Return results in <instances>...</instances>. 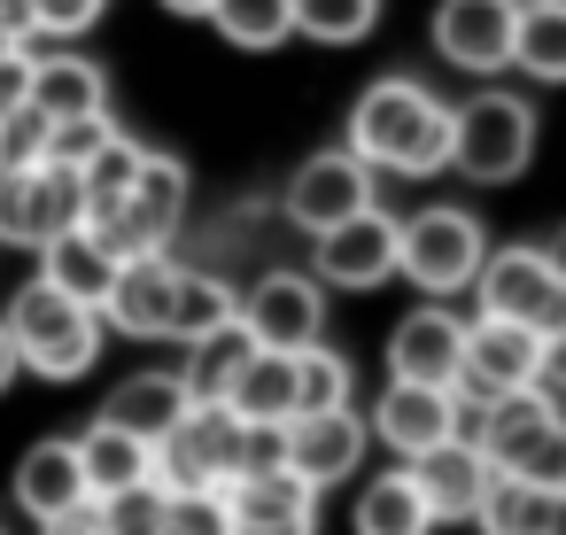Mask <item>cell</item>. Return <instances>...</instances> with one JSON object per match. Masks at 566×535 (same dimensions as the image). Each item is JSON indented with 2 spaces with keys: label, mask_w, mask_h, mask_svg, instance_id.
I'll return each instance as SVG.
<instances>
[{
  "label": "cell",
  "mask_w": 566,
  "mask_h": 535,
  "mask_svg": "<svg viewBox=\"0 0 566 535\" xmlns=\"http://www.w3.org/2000/svg\"><path fill=\"white\" fill-rule=\"evenodd\" d=\"M481 256H489V233H481V218L473 210H458V202H427L419 218H403L396 225V272L419 287V295H465L473 287V272H481Z\"/></svg>",
  "instance_id": "3957f363"
},
{
  "label": "cell",
  "mask_w": 566,
  "mask_h": 535,
  "mask_svg": "<svg viewBox=\"0 0 566 535\" xmlns=\"http://www.w3.org/2000/svg\"><path fill=\"white\" fill-rule=\"evenodd\" d=\"M164 527H171V535H226V496H218V489H195V496H171V512H164Z\"/></svg>",
  "instance_id": "f35d334b"
},
{
  "label": "cell",
  "mask_w": 566,
  "mask_h": 535,
  "mask_svg": "<svg viewBox=\"0 0 566 535\" xmlns=\"http://www.w3.org/2000/svg\"><path fill=\"white\" fill-rule=\"evenodd\" d=\"M78 465H86V496H117V489L148 481V442L117 419H94L78 434Z\"/></svg>",
  "instance_id": "cb8c5ba5"
},
{
  "label": "cell",
  "mask_w": 566,
  "mask_h": 535,
  "mask_svg": "<svg viewBox=\"0 0 566 535\" xmlns=\"http://www.w3.org/2000/svg\"><path fill=\"white\" fill-rule=\"evenodd\" d=\"M0 48H9V40H0Z\"/></svg>",
  "instance_id": "681fc988"
},
{
  "label": "cell",
  "mask_w": 566,
  "mask_h": 535,
  "mask_svg": "<svg viewBox=\"0 0 566 535\" xmlns=\"http://www.w3.org/2000/svg\"><path fill=\"white\" fill-rule=\"evenodd\" d=\"M373 179H380V171L342 140V148L303 156V171L287 179L280 210H287V225H295V233H326V225H342V218H357V210L373 202Z\"/></svg>",
  "instance_id": "52a82bcc"
},
{
  "label": "cell",
  "mask_w": 566,
  "mask_h": 535,
  "mask_svg": "<svg viewBox=\"0 0 566 535\" xmlns=\"http://www.w3.org/2000/svg\"><path fill=\"white\" fill-rule=\"evenodd\" d=\"M241 326L256 334V349H311L326 342V287L311 272H264L241 295Z\"/></svg>",
  "instance_id": "30bf717a"
},
{
  "label": "cell",
  "mask_w": 566,
  "mask_h": 535,
  "mask_svg": "<svg viewBox=\"0 0 566 535\" xmlns=\"http://www.w3.org/2000/svg\"><path fill=\"white\" fill-rule=\"evenodd\" d=\"M140 156H148L140 140L109 133V140H102V148H94V156L78 164V179H86V202H117V195H125V187L140 179Z\"/></svg>",
  "instance_id": "836d02e7"
},
{
  "label": "cell",
  "mask_w": 566,
  "mask_h": 535,
  "mask_svg": "<svg viewBox=\"0 0 566 535\" xmlns=\"http://www.w3.org/2000/svg\"><path fill=\"white\" fill-rule=\"evenodd\" d=\"M86 218V179L71 164H32V171H0V241L40 249L63 225Z\"/></svg>",
  "instance_id": "8992f818"
},
{
  "label": "cell",
  "mask_w": 566,
  "mask_h": 535,
  "mask_svg": "<svg viewBox=\"0 0 566 535\" xmlns=\"http://www.w3.org/2000/svg\"><path fill=\"white\" fill-rule=\"evenodd\" d=\"M0 326H9V342H17V365L40 373V380H78L102 357V311L63 295L55 280H24L17 303L0 311Z\"/></svg>",
  "instance_id": "7a4b0ae2"
},
{
  "label": "cell",
  "mask_w": 566,
  "mask_h": 535,
  "mask_svg": "<svg viewBox=\"0 0 566 535\" xmlns=\"http://www.w3.org/2000/svg\"><path fill=\"white\" fill-rule=\"evenodd\" d=\"M226 403L241 419H295V349H256L226 388Z\"/></svg>",
  "instance_id": "83f0119b"
},
{
  "label": "cell",
  "mask_w": 566,
  "mask_h": 535,
  "mask_svg": "<svg viewBox=\"0 0 566 535\" xmlns=\"http://www.w3.org/2000/svg\"><path fill=\"white\" fill-rule=\"evenodd\" d=\"M458 365H465V318H458V311H442V303L427 295L411 318H396V334H388V380L450 388Z\"/></svg>",
  "instance_id": "9a60e30c"
},
{
  "label": "cell",
  "mask_w": 566,
  "mask_h": 535,
  "mask_svg": "<svg viewBox=\"0 0 566 535\" xmlns=\"http://www.w3.org/2000/svg\"><path fill=\"white\" fill-rule=\"evenodd\" d=\"M32 109H48V125L55 117H86V109H109V78H102V63H86V55H40L32 48V94H24Z\"/></svg>",
  "instance_id": "ffe728a7"
},
{
  "label": "cell",
  "mask_w": 566,
  "mask_h": 535,
  "mask_svg": "<svg viewBox=\"0 0 566 535\" xmlns=\"http://www.w3.org/2000/svg\"><path fill=\"white\" fill-rule=\"evenodd\" d=\"M473 303H481V318H512V326H535V334H558V326H566V280H558L551 256L527 249V241L481 256Z\"/></svg>",
  "instance_id": "5b68a950"
},
{
  "label": "cell",
  "mask_w": 566,
  "mask_h": 535,
  "mask_svg": "<svg viewBox=\"0 0 566 535\" xmlns=\"http://www.w3.org/2000/svg\"><path fill=\"white\" fill-rule=\"evenodd\" d=\"M171 295H179V264L171 249H140L117 264L109 295H102V326L133 334V342H164L171 334Z\"/></svg>",
  "instance_id": "4fadbf2b"
},
{
  "label": "cell",
  "mask_w": 566,
  "mask_h": 535,
  "mask_svg": "<svg viewBox=\"0 0 566 535\" xmlns=\"http://www.w3.org/2000/svg\"><path fill=\"white\" fill-rule=\"evenodd\" d=\"M164 9H171V17H202V9H210V0H164Z\"/></svg>",
  "instance_id": "7dc6e473"
},
{
  "label": "cell",
  "mask_w": 566,
  "mask_h": 535,
  "mask_svg": "<svg viewBox=\"0 0 566 535\" xmlns=\"http://www.w3.org/2000/svg\"><path fill=\"white\" fill-rule=\"evenodd\" d=\"M403 473L419 481V496H427V512H434V527L442 520H473V504H481V489H489V450L481 442H465V434H442V442H427L419 458H403Z\"/></svg>",
  "instance_id": "2e32d148"
},
{
  "label": "cell",
  "mask_w": 566,
  "mask_h": 535,
  "mask_svg": "<svg viewBox=\"0 0 566 535\" xmlns=\"http://www.w3.org/2000/svg\"><path fill=\"white\" fill-rule=\"evenodd\" d=\"M311 280L318 287H380V280H396V218L380 202H365L357 218L311 233Z\"/></svg>",
  "instance_id": "ba28073f"
},
{
  "label": "cell",
  "mask_w": 566,
  "mask_h": 535,
  "mask_svg": "<svg viewBox=\"0 0 566 535\" xmlns=\"http://www.w3.org/2000/svg\"><path fill=\"white\" fill-rule=\"evenodd\" d=\"M551 9H566V0H551Z\"/></svg>",
  "instance_id": "c3c4849f"
},
{
  "label": "cell",
  "mask_w": 566,
  "mask_h": 535,
  "mask_svg": "<svg viewBox=\"0 0 566 535\" xmlns=\"http://www.w3.org/2000/svg\"><path fill=\"white\" fill-rule=\"evenodd\" d=\"M489 465H496V473H520V481H535V489H566V411H551V419L520 427L512 442H496Z\"/></svg>",
  "instance_id": "4316f807"
},
{
  "label": "cell",
  "mask_w": 566,
  "mask_h": 535,
  "mask_svg": "<svg viewBox=\"0 0 566 535\" xmlns=\"http://www.w3.org/2000/svg\"><path fill=\"white\" fill-rule=\"evenodd\" d=\"M543 388H551V396H566V326H558V334H543Z\"/></svg>",
  "instance_id": "ee69618b"
},
{
  "label": "cell",
  "mask_w": 566,
  "mask_h": 535,
  "mask_svg": "<svg viewBox=\"0 0 566 535\" xmlns=\"http://www.w3.org/2000/svg\"><path fill=\"white\" fill-rule=\"evenodd\" d=\"M0 40H9V48H32V0H0Z\"/></svg>",
  "instance_id": "7bdbcfd3"
},
{
  "label": "cell",
  "mask_w": 566,
  "mask_h": 535,
  "mask_svg": "<svg viewBox=\"0 0 566 535\" xmlns=\"http://www.w3.org/2000/svg\"><path fill=\"white\" fill-rule=\"evenodd\" d=\"M94 504H102L109 535H164V512H171V496H164L156 481H133V489H117V496H94Z\"/></svg>",
  "instance_id": "e575fe53"
},
{
  "label": "cell",
  "mask_w": 566,
  "mask_h": 535,
  "mask_svg": "<svg viewBox=\"0 0 566 535\" xmlns=\"http://www.w3.org/2000/svg\"><path fill=\"white\" fill-rule=\"evenodd\" d=\"M373 442H388L396 458H419L427 442L450 434V388H427V380H388V396L373 403L365 419Z\"/></svg>",
  "instance_id": "e0dca14e"
},
{
  "label": "cell",
  "mask_w": 566,
  "mask_h": 535,
  "mask_svg": "<svg viewBox=\"0 0 566 535\" xmlns=\"http://www.w3.org/2000/svg\"><path fill=\"white\" fill-rule=\"evenodd\" d=\"M249 357H256V334H249V326H241V311H233L226 326H210L202 342H187V373H179V380H187V396H195V403H226V388L241 380V365H249Z\"/></svg>",
  "instance_id": "7402d4cb"
},
{
  "label": "cell",
  "mask_w": 566,
  "mask_h": 535,
  "mask_svg": "<svg viewBox=\"0 0 566 535\" xmlns=\"http://www.w3.org/2000/svg\"><path fill=\"white\" fill-rule=\"evenodd\" d=\"M334 403H349V357L326 342L295 349V411H334Z\"/></svg>",
  "instance_id": "d6a6232c"
},
{
  "label": "cell",
  "mask_w": 566,
  "mask_h": 535,
  "mask_svg": "<svg viewBox=\"0 0 566 535\" xmlns=\"http://www.w3.org/2000/svg\"><path fill=\"white\" fill-rule=\"evenodd\" d=\"M32 164H48V109L17 102L0 117V171H32Z\"/></svg>",
  "instance_id": "d590c367"
},
{
  "label": "cell",
  "mask_w": 566,
  "mask_h": 535,
  "mask_svg": "<svg viewBox=\"0 0 566 535\" xmlns=\"http://www.w3.org/2000/svg\"><path fill=\"white\" fill-rule=\"evenodd\" d=\"M512 63L527 78H543V86H566V9H551V0H520Z\"/></svg>",
  "instance_id": "f1b7e54d"
},
{
  "label": "cell",
  "mask_w": 566,
  "mask_h": 535,
  "mask_svg": "<svg viewBox=\"0 0 566 535\" xmlns=\"http://www.w3.org/2000/svg\"><path fill=\"white\" fill-rule=\"evenodd\" d=\"M210 32L233 40L241 55H272L295 40V0H210Z\"/></svg>",
  "instance_id": "484cf974"
},
{
  "label": "cell",
  "mask_w": 566,
  "mask_h": 535,
  "mask_svg": "<svg viewBox=\"0 0 566 535\" xmlns=\"http://www.w3.org/2000/svg\"><path fill=\"white\" fill-rule=\"evenodd\" d=\"M512 24H520V0H442L434 9V55L450 71L496 78V71H512Z\"/></svg>",
  "instance_id": "8fae6325"
},
{
  "label": "cell",
  "mask_w": 566,
  "mask_h": 535,
  "mask_svg": "<svg viewBox=\"0 0 566 535\" xmlns=\"http://www.w3.org/2000/svg\"><path fill=\"white\" fill-rule=\"evenodd\" d=\"M187 380L179 373H133V380H117V396L102 403V419H117V427H133L140 442H156V434H171L179 419H187Z\"/></svg>",
  "instance_id": "44dd1931"
},
{
  "label": "cell",
  "mask_w": 566,
  "mask_h": 535,
  "mask_svg": "<svg viewBox=\"0 0 566 535\" xmlns=\"http://www.w3.org/2000/svg\"><path fill=\"white\" fill-rule=\"evenodd\" d=\"M365 450H373L365 419H357L349 403H334V411H295V419H287V450H280V465L303 473L311 489H334V481H349V473L365 465Z\"/></svg>",
  "instance_id": "7c38bea8"
},
{
  "label": "cell",
  "mask_w": 566,
  "mask_h": 535,
  "mask_svg": "<svg viewBox=\"0 0 566 535\" xmlns=\"http://www.w3.org/2000/svg\"><path fill=\"white\" fill-rule=\"evenodd\" d=\"M527 535H566V489H535V520Z\"/></svg>",
  "instance_id": "b9f144b4"
},
{
  "label": "cell",
  "mask_w": 566,
  "mask_h": 535,
  "mask_svg": "<svg viewBox=\"0 0 566 535\" xmlns=\"http://www.w3.org/2000/svg\"><path fill=\"white\" fill-rule=\"evenodd\" d=\"M241 311V295L218 280V272H187L179 264V295H171V334L164 342H202L210 326H226Z\"/></svg>",
  "instance_id": "4dcf8cb0"
},
{
  "label": "cell",
  "mask_w": 566,
  "mask_h": 535,
  "mask_svg": "<svg viewBox=\"0 0 566 535\" xmlns=\"http://www.w3.org/2000/svg\"><path fill=\"white\" fill-rule=\"evenodd\" d=\"M527 380H543V334L512 326V318H465V365H458L450 388L504 396V388H527Z\"/></svg>",
  "instance_id": "5bb4252c"
},
{
  "label": "cell",
  "mask_w": 566,
  "mask_h": 535,
  "mask_svg": "<svg viewBox=\"0 0 566 535\" xmlns=\"http://www.w3.org/2000/svg\"><path fill=\"white\" fill-rule=\"evenodd\" d=\"M218 496H226V535H318V489L287 465L233 473L218 481Z\"/></svg>",
  "instance_id": "9c48e42d"
},
{
  "label": "cell",
  "mask_w": 566,
  "mask_h": 535,
  "mask_svg": "<svg viewBox=\"0 0 566 535\" xmlns=\"http://www.w3.org/2000/svg\"><path fill=\"white\" fill-rule=\"evenodd\" d=\"M349 148H357L373 171L434 179V171H450V109H442L419 78H380V86H365L357 109H349Z\"/></svg>",
  "instance_id": "6da1fadb"
},
{
  "label": "cell",
  "mask_w": 566,
  "mask_h": 535,
  "mask_svg": "<svg viewBox=\"0 0 566 535\" xmlns=\"http://www.w3.org/2000/svg\"><path fill=\"white\" fill-rule=\"evenodd\" d=\"M543 256H551V272H558V280H566V225H558V233H551V241H543Z\"/></svg>",
  "instance_id": "bcb514c9"
},
{
  "label": "cell",
  "mask_w": 566,
  "mask_h": 535,
  "mask_svg": "<svg viewBox=\"0 0 566 535\" xmlns=\"http://www.w3.org/2000/svg\"><path fill=\"white\" fill-rule=\"evenodd\" d=\"M349 527H357V535H434V512H427L419 481L396 465V473H380V481H365V489H357Z\"/></svg>",
  "instance_id": "d4e9b609"
},
{
  "label": "cell",
  "mask_w": 566,
  "mask_h": 535,
  "mask_svg": "<svg viewBox=\"0 0 566 535\" xmlns=\"http://www.w3.org/2000/svg\"><path fill=\"white\" fill-rule=\"evenodd\" d=\"M535 164V109L520 94H473L465 109H450V171H465L473 187H512Z\"/></svg>",
  "instance_id": "277c9868"
},
{
  "label": "cell",
  "mask_w": 566,
  "mask_h": 535,
  "mask_svg": "<svg viewBox=\"0 0 566 535\" xmlns=\"http://www.w3.org/2000/svg\"><path fill=\"white\" fill-rule=\"evenodd\" d=\"M40 535H109V520H102V504H94V496H78V504L48 512V520H40Z\"/></svg>",
  "instance_id": "ab89813d"
},
{
  "label": "cell",
  "mask_w": 566,
  "mask_h": 535,
  "mask_svg": "<svg viewBox=\"0 0 566 535\" xmlns=\"http://www.w3.org/2000/svg\"><path fill=\"white\" fill-rule=\"evenodd\" d=\"M102 17V0H32V48L40 40H71Z\"/></svg>",
  "instance_id": "74e56055"
},
{
  "label": "cell",
  "mask_w": 566,
  "mask_h": 535,
  "mask_svg": "<svg viewBox=\"0 0 566 535\" xmlns=\"http://www.w3.org/2000/svg\"><path fill=\"white\" fill-rule=\"evenodd\" d=\"M78 496H86L78 442H32L24 465H17V504H24L32 520H48V512H63V504H78Z\"/></svg>",
  "instance_id": "603a6c76"
},
{
  "label": "cell",
  "mask_w": 566,
  "mask_h": 535,
  "mask_svg": "<svg viewBox=\"0 0 566 535\" xmlns=\"http://www.w3.org/2000/svg\"><path fill=\"white\" fill-rule=\"evenodd\" d=\"M241 434H249V419L233 403H187V419H179V442L210 465V481L241 473Z\"/></svg>",
  "instance_id": "f546056e"
},
{
  "label": "cell",
  "mask_w": 566,
  "mask_h": 535,
  "mask_svg": "<svg viewBox=\"0 0 566 535\" xmlns=\"http://www.w3.org/2000/svg\"><path fill=\"white\" fill-rule=\"evenodd\" d=\"M125 218L148 249H171V233L187 218V164L179 156H140V179L125 187Z\"/></svg>",
  "instance_id": "ac0fdd59"
},
{
  "label": "cell",
  "mask_w": 566,
  "mask_h": 535,
  "mask_svg": "<svg viewBox=\"0 0 566 535\" xmlns=\"http://www.w3.org/2000/svg\"><path fill=\"white\" fill-rule=\"evenodd\" d=\"M17 373H24V365H17V342H9V326H0V388H9Z\"/></svg>",
  "instance_id": "f6af8a7d"
},
{
  "label": "cell",
  "mask_w": 566,
  "mask_h": 535,
  "mask_svg": "<svg viewBox=\"0 0 566 535\" xmlns=\"http://www.w3.org/2000/svg\"><path fill=\"white\" fill-rule=\"evenodd\" d=\"M32 94V48H0V117Z\"/></svg>",
  "instance_id": "60d3db41"
},
{
  "label": "cell",
  "mask_w": 566,
  "mask_h": 535,
  "mask_svg": "<svg viewBox=\"0 0 566 535\" xmlns=\"http://www.w3.org/2000/svg\"><path fill=\"white\" fill-rule=\"evenodd\" d=\"M164 535H171V527H164Z\"/></svg>",
  "instance_id": "f907efd6"
},
{
  "label": "cell",
  "mask_w": 566,
  "mask_h": 535,
  "mask_svg": "<svg viewBox=\"0 0 566 535\" xmlns=\"http://www.w3.org/2000/svg\"><path fill=\"white\" fill-rule=\"evenodd\" d=\"M380 24V0H295V40L318 48H357Z\"/></svg>",
  "instance_id": "1f68e13d"
},
{
  "label": "cell",
  "mask_w": 566,
  "mask_h": 535,
  "mask_svg": "<svg viewBox=\"0 0 566 535\" xmlns=\"http://www.w3.org/2000/svg\"><path fill=\"white\" fill-rule=\"evenodd\" d=\"M117 264H125V256H109V249L86 233V218H78V225H63L55 241H40V280H55L63 295H78V303H94V311H102V295H109V280H117Z\"/></svg>",
  "instance_id": "d6986e66"
},
{
  "label": "cell",
  "mask_w": 566,
  "mask_h": 535,
  "mask_svg": "<svg viewBox=\"0 0 566 535\" xmlns=\"http://www.w3.org/2000/svg\"><path fill=\"white\" fill-rule=\"evenodd\" d=\"M109 133H117V117H109V109H86V117H55V125H48V164H71V171H78V164H86V156H94V148H102Z\"/></svg>",
  "instance_id": "8d00e7d4"
}]
</instances>
